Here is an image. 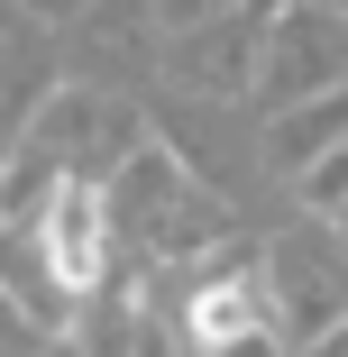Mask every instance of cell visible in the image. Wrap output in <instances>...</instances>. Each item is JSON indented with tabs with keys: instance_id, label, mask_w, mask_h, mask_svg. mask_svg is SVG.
Here are the masks:
<instances>
[{
	"instance_id": "1",
	"label": "cell",
	"mask_w": 348,
	"mask_h": 357,
	"mask_svg": "<svg viewBox=\"0 0 348 357\" xmlns=\"http://www.w3.org/2000/svg\"><path fill=\"white\" fill-rule=\"evenodd\" d=\"M192 330L211 357H275V321H266V284L257 275H229L192 303Z\"/></svg>"
},
{
	"instance_id": "2",
	"label": "cell",
	"mask_w": 348,
	"mask_h": 357,
	"mask_svg": "<svg viewBox=\"0 0 348 357\" xmlns=\"http://www.w3.org/2000/svg\"><path fill=\"white\" fill-rule=\"evenodd\" d=\"M46 266L64 294H83V284H101V192L92 183H64L46 202Z\"/></svg>"
}]
</instances>
